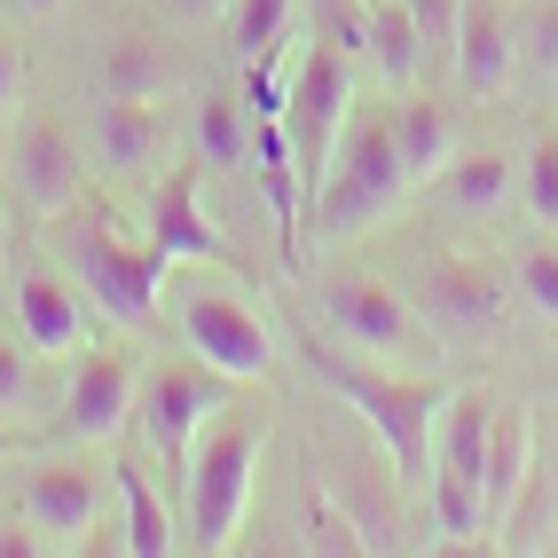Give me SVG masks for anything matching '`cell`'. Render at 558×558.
Instances as JSON below:
<instances>
[{"mask_svg": "<svg viewBox=\"0 0 558 558\" xmlns=\"http://www.w3.org/2000/svg\"><path fill=\"white\" fill-rule=\"evenodd\" d=\"M291 40V0H229V48L236 63H259Z\"/></svg>", "mask_w": 558, "mask_h": 558, "instance_id": "cell-25", "label": "cell"}, {"mask_svg": "<svg viewBox=\"0 0 558 558\" xmlns=\"http://www.w3.org/2000/svg\"><path fill=\"white\" fill-rule=\"evenodd\" d=\"M229 409V378H220L213 362H166L150 369V386H142V433H150V449L166 472H190V449L197 433Z\"/></svg>", "mask_w": 558, "mask_h": 558, "instance_id": "cell-7", "label": "cell"}, {"mask_svg": "<svg viewBox=\"0 0 558 558\" xmlns=\"http://www.w3.org/2000/svg\"><path fill=\"white\" fill-rule=\"evenodd\" d=\"M527 205H535V220L558 229V134H543L527 150Z\"/></svg>", "mask_w": 558, "mask_h": 558, "instance_id": "cell-30", "label": "cell"}, {"mask_svg": "<svg viewBox=\"0 0 558 558\" xmlns=\"http://www.w3.org/2000/svg\"><path fill=\"white\" fill-rule=\"evenodd\" d=\"M401 190H409V166H401L393 119H354L347 150H339V173H330V190H323V205H315L307 229L354 236V229H369L386 205H401Z\"/></svg>", "mask_w": 558, "mask_h": 558, "instance_id": "cell-6", "label": "cell"}, {"mask_svg": "<svg viewBox=\"0 0 558 558\" xmlns=\"http://www.w3.org/2000/svg\"><path fill=\"white\" fill-rule=\"evenodd\" d=\"M9 181H16V197L32 220H56L87 197V150H80V134H71L63 119H24L9 134Z\"/></svg>", "mask_w": 558, "mask_h": 558, "instance_id": "cell-9", "label": "cell"}, {"mask_svg": "<svg viewBox=\"0 0 558 558\" xmlns=\"http://www.w3.org/2000/svg\"><path fill=\"white\" fill-rule=\"evenodd\" d=\"M323 323L362 354H417V315L378 276H330L323 283Z\"/></svg>", "mask_w": 558, "mask_h": 558, "instance_id": "cell-11", "label": "cell"}, {"mask_svg": "<svg viewBox=\"0 0 558 558\" xmlns=\"http://www.w3.org/2000/svg\"><path fill=\"white\" fill-rule=\"evenodd\" d=\"M252 472H259V417L252 409H220V417L197 433L190 472H181V535L197 550H229L236 519L252 504Z\"/></svg>", "mask_w": 558, "mask_h": 558, "instance_id": "cell-4", "label": "cell"}, {"mask_svg": "<svg viewBox=\"0 0 558 558\" xmlns=\"http://www.w3.org/2000/svg\"><path fill=\"white\" fill-rule=\"evenodd\" d=\"M48 244L71 268V283H80L119 330H150L158 323V307H166V252L158 244H126L102 213H80V205L48 220Z\"/></svg>", "mask_w": 558, "mask_h": 558, "instance_id": "cell-2", "label": "cell"}, {"mask_svg": "<svg viewBox=\"0 0 558 558\" xmlns=\"http://www.w3.org/2000/svg\"><path fill=\"white\" fill-rule=\"evenodd\" d=\"M9 315H16V330H24V347H32V354H71V347L87 339L80 291L56 283V276H40V268L9 283Z\"/></svg>", "mask_w": 558, "mask_h": 558, "instance_id": "cell-17", "label": "cell"}, {"mask_svg": "<svg viewBox=\"0 0 558 558\" xmlns=\"http://www.w3.org/2000/svg\"><path fill=\"white\" fill-rule=\"evenodd\" d=\"M16 9H24V16H56V9H63V0H16Z\"/></svg>", "mask_w": 558, "mask_h": 558, "instance_id": "cell-36", "label": "cell"}, {"mask_svg": "<svg viewBox=\"0 0 558 558\" xmlns=\"http://www.w3.org/2000/svg\"><path fill=\"white\" fill-rule=\"evenodd\" d=\"M252 110H244V95H205L197 102V150H205V166H252Z\"/></svg>", "mask_w": 558, "mask_h": 558, "instance_id": "cell-24", "label": "cell"}, {"mask_svg": "<svg viewBox=\"0 0 558 558\" xmlns=\"http://www.w3.org/2000/svg\"><path fill=\"white\" fill-rule=\"evenodd\" d=\"M369 63H378V80L393 95L425 71V32L409 16V0H369Z\"/></svg>", "mask_w": 558, "mask_h": 558, "instance_id": "cell-22", "label": "cell"}, {"mask_svg": "<svg viewBox=\"0 0 558 558\" xmlns=\"http://www.w3.org/2000/svg\"><path fill=\"white\" fill-rule=\"evenodd\" d=\"M449 63H457L464 95H504L511 71H519V24L496 9V0H464V9H457V48H449Z\"/></svg>", "mask_w": 558, "mask_h": 558, "instance_id": "cell-14", "label": "cell"}, {"mask_svg": "<svg viewBox=\"0 0 558 558\" xmlns=\"http://www.w3.org/2000/svg\"><path fill=\"white\" fill-rule=\"evenodd\" d=\"M110 480H119V511H126L119 550H126V558H166V550H181V527H173V511L158 504L150 472H142L134 457H119V464H110Z\"/></svg>", "mask_w": 558, "mask_h": 558, "instance_id": "cell-20", "label": "cell"}, {"mask_svg": "<svg viewBox=\"0 0 558 558\" xmlns=\"http://www.w3.org/2000/svg\"><path fill=\"white\" fill-rule=\"evenodd\" d=\"M40 543H32V519H16V527H0V558H32Z\"/></svg>", "mask_w": 558, "mask_h": 558, "instance_id": "cell-34", "label": "cell"}, {"mask_svg": "<svg viewBox=\"0 0 558 558\" xmlns=\"http://www.w3.org/2000/svg\"><path fill=\"white\" fill-rule=\"evenodd\" d=\"M134 409H142V369L119 347H87V362L71 369V393H63V433L71 440H119Z\"/></svg>", "mask_w": 558, "mask_h": 558, "instance_id": "cell-12", "label": "cell"}, {"mask_svg": "<svg viewBox=\"0 0 558 558\" xmlns=\"http://www.w3.org/2000/svg\"><path fill=\"white\" fill-rule=\"evenodd\" d=\"M87 134H95L102 173H150L166 158V119H158V102H142V95H102Z\"/></svg>", "mask_w": 558, "mask_h": 558, "instance_id": "cell-16", "label": "cell"}, {"mask_svg": "<svg viewBox=\"0 0 558 558\" xmlns=\"http://www.w3.org/2000/svg\"><path fill=\"white\" fill-rule=\"evenodd\" d=\"M213 9H229V0H173V16H213Z\"/></svg>", "mask_w": 558, "mask_h": 558, "instance_id": "cell-35", "label": "cell"}, {"mask_svg": "<svg viewBox=\"0 0 558 558\" xmlns=\"http://www.w3.org/2000/svg\"><path fill=\"white\" fill-rule=\"evenodd\" d=\"M181 80V63L158 48V40H119L102 63V95H142V102H158L166 87Z\"/></svg>", "mask_w": 558, "mask_h": 558, "instance_id": "cell-23", "label": "cell"}, {"mask_svg": "<svg viewBox=\"0 0 558 558\" xmlns=\"http://www.w3.org/2000/svg\"><path fill=\"white\" fill-rule=\"evenodd\" d=\"M16 95H24V56H16V40H0V110Z\"/></svg>", "mask_w": 558, "mask_h": 558, "instance_id": "cell-33", "label": "cell"}, {"mask_svg": "<svg viewBox=\"0 0 558 558\" xmlns=\"http://www.w3.org/2000/svg\"><path fill=\"white\" fill-rule=\"evenodd\" d=\"M457 9H464V0H409V16H417V32H425V56L457 48Z\"/></svg>", "mask_w": 558, "mask_h": 558, "instance_id": "cell-31", "label": "cell"}, {"mask_svg": "<svg viewBox=\"0 0 558 558\" xmlns=\"http://www.w3.org/2000/svg\"><path fill=\"white\" fill-rule=\"evenodd\" d=\"M283 102H291V80L276 71V56H259V63H244V110L259 126L268 119H283Z\"/></svg>", "mask_w": 558, "mask_h": 558, "instance_id": "cell-29", "label": "cell"}, {"mask_svg": "<svg viewBox=\"0 0 558 558\" xmlns=\"http://www.w3.org/2000/svg\"><path fill=\"white\" fill-rule=\"evenodd\" d=\"M543 550H558V519H550V543H543Z\"/></svg>", "mask_w": 558, "mask_h": 558, "instance_id": "cell-37", "label": "cell"}, {"mask_svg": "<svg viewBox=\"0 0 558 558\" xmlns=\"http://www.w3.org/2000/svg\"><path fill=\"white\" fill-rule=\"evenodd\" d=\"M511 181H519L511 158H496V150H457L449 166L425 181V190L449 205V213H496V205L511 197Z\"/></svg>", "mask_w": 558, "mask_h": 558, "instance_id": "cell-21", "label": "cell"}, {"mask_svg": "<svg viewBox=\"0 0 558 558\" xmlns=\"http://www.w3.org/2000/svg\"><path fill=\"white\" fill-rule=\"evenodd\" d=\"M488 425H496V401L488 393H449L433 417V472H425V496H433V527L440 543H488Z\"/></svg>", "mask_w": 558, "mask_h": 558, "instance_id": "cell-3", "label": "cell"}, {"mask_svg": "<svg viewBox=\"0 0 558 558\" xmlns=\"http://www.w3.org/2000/svg\"><path fill=\"white\" fill-rule=\"evenodd\" d=\"M527 472H535V433H527V417L496 409V425H488V543H511L519 504H527Z\"/></svg>", "mask_w": 558, "mask_h": 558, "instance_id": "cell-18", "label": "cell"}, {"mask_svg": "<svg viewBox=\"0 0 558 558\" xmlns=\"http://www.w3.org/2000/svg\"><path fill=\"white\" fill-rule=\"evenodd\" d=\"M386 119H393V142H401L409 190H425V181L457 158V119H449V102H433V95H401Z\"/></svg>", "mask_w": 558, "mask_h": 558, "instance_id": "cell-19", "label": "cell"}, {"mask_svg": "<svg viewBox=\"0 0 558 558\" xmlns=\"http://www.w3.org/2000/svg\"><path fill=\"white\" fill-rule=\"evenodd\" d=\"M504 307H511V291L488 259H433L425 268V315L440 330H488Z\"/></svg>", "mask_w": 558, "mask_h": 558, "instance_id": "cell-15", "label": "cell"}, {"mask_svg": "<svg viewBox=\"0 0 558 558\" xmlns=\"http://www.w3.org/2000/svg\"><path fill=\"white\" fill-rule=\"evenodd\" d=\"M24 401H32V354L16 339H0V417H16Z\"/></svg>", "mask_w": 558, "mask_h": 558, "instance_id": "cell-32", "label": "cell"}, {"mask_svg": "<svg viewBox=\"0 0 558 558\" xmlns=\"http://www.w3.org/2000/svg\"><path fill=\"white\" fill-rule=\"evenodd\" d=\"M519 63H527L535 80L558 71V0H535L527 9V24H519Z\"/></svg>", "mask_w": 558, "mask_h": 558, "instance_id": "cell-28", "label": "cell"}, {"mask_svg": "<svg viewBox=\"0 0 558 558\" xmlns=\"http://www.w3.org/2000/svg\"><path fill=\"white\" fill-rule=\"evenodd\" d=\"M550 95H558V71H550Z\"/></svg>", "mask_w": 558, "mask_h": 558, "instance_id": "cell-38", "label": "cell"}, {"mask_svg": "<svg viewBox=\"0 0 558 558\" xmlns=\"http://www.w3.org/2000/svg\"><path fill=\"white\" fill-rule=\"evenodd\" d=\"M307 369L339 393L354 417L378 433V449L393 457L401 480H425L433 472V417H440V401H449V386H433V378H401V369H369L339 347H323V339H300Z\"/></svg>", "mask_w": 558, "mask_h": 558, "instance_id": "cell-1", "label": "cell"}, {"mask_svg": "<svg viewBox=\"0 0 558 558\" xmlns=\"http://www.w3.org/2000/svg\"><path fill=\"white\" fill-rule=\"evenodd\" d=\"M119 496V480L95 472L87 457H48L24 472V519L40 535H87L80 550H95V527H102V504Z\"/></svg>", "mask_w": 558, "mask_h": 558, "instance_id": "cell-10", "label": "cell"}, {"mask_svg": "<svg viewBox=\"0 0 558 558\" xmlns=\"http://www.w3.org/2000/svg\"><path fill=\"white\" fill-rule=\"evenodd\" d=\"M354 119V71L339 48H307L300 71H291V102H283V134L291 150H300V181H307V220L330 190V166H339V126ZM315 236V229H307Z\"/></svg>", "mask_w": 558, "mask_h": 558, "instance_id": "cell-5", "label": "cell"}, {"mask_svg": "<svg viewBox=\"0 0 558 558\" xmlns=\"http://www.w3.org/2000/svg\"><path fill=\"white\" fill-rule=\"evenodd\" d=\"M315 40L339 56H369V0H315Z\"/></svg>", "mask_w": 558, "mask_h": 558, "instance_id": "cell-27", "label": "cell"}, {"mask_svg": "<svg viewBox=\"0 0 558 558\" xmlns=\"http://www.w3.org/2000/svg\"><path fill=\"white\" fill-rule=\"evenodd\" d=\"M205 166H173L158 190H150V244L166 252V259H213V268H236V252H229V236L205 220Z\"/></svg>", "mask_w": 558, "mask_h": 558, "instance_id": "cell-13", "label": "cell"}, {"mask_svg": "<svg viewBox=\"0 0 558 558\" xmlns=\"http://www.w3.org/2000/svg\"><path fill=\"white\" fill-rule=\"evenodd\" d=\"M181 339H190L197 362H213L229 386H252V378H268L276 369V347H268V323H259L236 291H213L197 283L190 300H181Z\"/></svg>", "mask_w": 558, "mask_h": 558, "instance_id": "cell-8", "label": "cell"}, {"mask_svg": "<svg viewBox=\"0 0 558 558\" xmlns=\"http://www.w3.org/2000/svg\"><path fill=\"white\" fill-rule=\"evenodd\" d=\"M511 283H519V300H527L543 323H558V244L550 236H535L527 252H519V276Z\"/></svg>", "mask_w": 558, "mask_h": 558, "instance_id": "cell-26", "label": "cell"}]
</instances>
